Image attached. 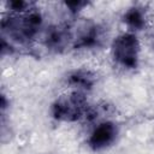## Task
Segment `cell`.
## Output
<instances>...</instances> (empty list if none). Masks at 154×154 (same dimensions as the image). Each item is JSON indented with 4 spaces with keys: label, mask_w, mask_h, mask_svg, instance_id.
<instances>
[{
    "label": "cell",
    "mask_w": 154,
    "mask_h": 154,
    "mask_svg": "<svg viewBox=\"0 0 154 154\" xmlns=\"http://www.w3.org/2000/svg\"><path fill=\"white\" fill-rule=\"evenodd\" d=\"M124 23L132 30H141L144 26V13L140 7H131L124 13Z\"/></svg>",
    "instance_id": "6"
},
{
    "label": "cell",
    "mask_w": 154,
    "mask_h": 154,
    "mask_svg": "<svg viewBox=\"0 0 154 154\" xmlns=\"http://www.w3.org/2000/svg\"><path fill=\"white\" fill-rule=\"evenodd\" d=\"M95 76L87 70H76L72 73H70L67 78V83L78 91H83L87 89H90L94 85Z\"/></svg>",
    "instance_id": "5"
},
{
    "label": "cell",
    "mask_w": 154,
    "mask_h": 154,
    "mask_svg": "<svg viewBox=\"0 0 154 154\" xmlns=\"http://www.w3.org/2000/svg\"><path fill=\"white\" fill-rule=\"evenodd\" d=\"M102 40V31L99 25L94 23H84L73 34V47L75 48H91L97 46Z\"/></svg>",
    "instance_id": "4"
},
{
    "label": "cell",
    "mask_w": 154,
    "mask_h": 154,
    "mask_svg": "<svg viewBox=\"0 0 154 154\" xmlns=\"http://www.w3.org/2000/svg\"><path fill=\"white\" fill-rule=\"evenodd\" d=\"M140 42L135 34L124 32L117 36L112 43V55L114 60L125 69H135L140 59Z\"/></svg>",
    "instance_id": "2"
},
{
    "label": "cell",
    "mask_w": 154,
    "mask_h": 154,
    "mask_svg": "<svg viewBox=\"0 0 154 154\" xmlns=\"http://www.w3.org/2000/svg\"><path fill=\"white\" fill-rule=\"evenodd\" d=\"M118 126L111 120L100 122L89 135L88 144L93 150H102L112 146L118 136Z\"/></svg>",
    "instance_id": "3"
},
{
    "label": "cell",
    "mask_w": 154,
    "mask_h": 154,
    "mask_svg": "<svg viewBox=\"0 0 154 154\" xmlns=\"http://www.w3.org/2000/svg\"><path fill=\"white\" fill-rule=\"evenodd\" d=\"M89 113L88 101L83 91L73 90L58 97L52 105V116L61 122H77Z\"/></svg>",
    "instance_id": "1"
}]
</instances>
